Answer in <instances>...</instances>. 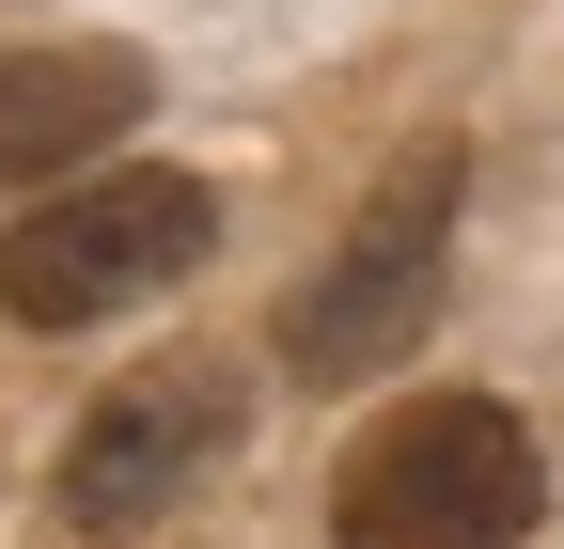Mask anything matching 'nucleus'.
Instances as JSON below:
<instances>
[{
  "instance_id": "nucleus-3",
  "label": "nucleus",
  "mask_w": 564,
  "mask_h": 549,
  "mask_svg": "<svg viewBox=\"0 0 564 549\" xmlns=\"http://www.w3.org/2000/svg\"><path fill=\"white\" fill-rule=\"evenodd\" d=\"M204 251H220V189L173 173V158H126L95 189L17 204V236H0V314L17 330H95V314L173 299Z\"/></svg>"
},
{
  "instance_id": "nucleus-2",
  "label": "nucleus",
  "mask_w": 564,
  "mask_h": 549,
  "mask_svg": "<svg viewBox=\"0 0 564 549\" xmlns=\"http://www.w3.org/2000/svg\"><path fill=\"white\" fill-rule=\"evenodd\" d=\"M455 204H470V158L423 142V158L361 204V220L314 251V283L282 299V377H314V392L392 377L423 330H440V299H455Z\"/></svg>"
},
{
  "instance_id": "nucleus-1",
  "label": "nucleus",
  "mask_w": 564,
  "mask_h": 549,
  "mask_svg": "<svg viewBox=\"0 0 564 549\" xmlns=\"http://www.w3.org/2000/svg\"><path fill=\"white\" fill-rule=\"evenodd\" d=\"M549 503V455L502 392H408L392 424H361L329 487V549H518Z\"/></svg>"
},
{
  "instance_id": "nucleus-5",
  "label": "nucleus",
  "mask_w": 564,
  "mask_h": 549,
  "mask_svg": "<svg viewBox=\"0 0 564 549\" xmlns=\"http://www.w3.org/2000/svg\"><path fill=\"white\" fill-rule=\"evenodd\" d=\"M158 110V63L126 32H63V47H0V189H63Z\"/></svg>"
},
{
  "instance_id": "nucleus-4",
  "label": "nucleus",
  "mask_w": 564,
  "mask_h": 549,
  "mask_svg": "<svg viewBox=\"0 0 564 549\" xmlns=\"http://www.w3.org/2000/svg\"><path fill=\"white\" fill-rule=\"evenodd\" d=\"M236 424H251V377H236V362H204V346L110 377V392L79 408V440H63V534H95V549L158 534V518L204 487V471L236 455Z\"/></svg>"
}]
</instances>
